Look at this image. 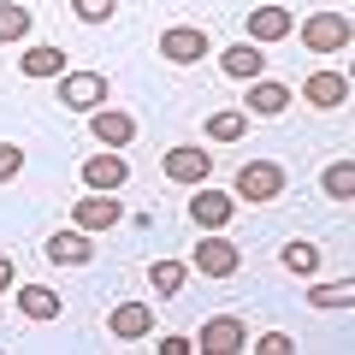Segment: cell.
I'll return each instance as SVG.
<instances>
[{
  "label": "cell",
  "instance_id": "obj_1",
  "mask_svg": "<svg viewBox=\"0 0 355 355\" xmlns=\"http://www.w3.org/2000/svg\"><path fill=\"white\" fill-rule=\"evenodd\" d=\"M284 196V166L279 160H243L237 166V202H279Z\"/></svg>",
  "mask_w": 355,
  "mask_h": 355
},
{
  "label": "cell",
  "instance_id": "obj_2",
  "mask_svg": "<svg viewBox=\"0 0 355 355\" xmlns=\"http://www.w3.org/2000/svg\"><path fill=\"white\" fill-rule=\"evenodd\" d=\"M349 42H355V30L343 12H308L302 18V48L308 53H343Z\"/></svg>",
  "mask_w": 355,
  "mask_h": 355
},
{
  "label": "cell",
  "instance_id": "obj_3",
  "mask_svg": "<svg viewBox=\"0 0 355 355\" xmlns=\"http://www.w3.org/2000/svg\"><path fill=\"white\" fill-rule=\"evenodd\" d=\"M107 71H65L60 77V107H77V113H95V107H107Z\"/></svg>",
  "mask_w": 355,
  "mask_h": 355
},
{
  "label": "cell",
  "instance_id": "obj_4",
  "mask_svg": "<svg viewBox=\"0 0 355 355\" xmlns=\"http://www.w3.org/2000/svg\"><path fill=\"white\" fill-rule=\"evenodd\" d=\"M207 53H214V42H207L202 24H172V30H160V60L196 65V60H207Z\"/></svg>",
  "mask_w": 355,
  "mask_h": 355
},
{
  "label": "cell",
  "instance_id": "obj_5",
  "mask_svg": "<svg viewBox=\"0 0 355 355\" xmlns=\"http://www.w3.org/2000/svg\"><path fill=\"white\" fill-rule=\"evenodd\" d=\"M190 266L202 272V279H237V266H243V249L231 237H202V249L190 254Z\"/></svg>",
  "mask_w": 355,
  "mask_h": 355
},
{
  "label": "cell",
  "instance_id": "obj_6",
  "mask_svg": "<svg viewBox=\"0 0 355 355\" xmlns=\"http://www.w3.org/2000/svg\"><path fill=\"white\" fill-rule=\"evenodd\" d=\"M190 219L202 231H225L231 219H237V196H225V190H207V184H196V196H190Z\"/></svg>",
  "mask_w": 355,
  "mask_h": 355
},
{
  "label": "cell",
  "instance_id": "obj_7",
  "mask_svg": "<svg viewBox=\"0 0 355 355\" xmlns=\"http://www.w3.org/2000/svg\"><path fill=\"white\" fill-rule=\"evenodd\" d=\"M166 178L172 184H207L214 178V154H202L196 142H178V148H166Z\"/></svg>",
  "mask_w": 355,
  "mask_h": 355
},
{
  "label": "cell",
  "instance_id": "obj_8",
  "mask_svg": "<svg viewBox=\"0 0 355 355\" xmlns=\"http://www.w3.org/2000/svg\"><path fill=\"white\" fill-rule=\"evenodd\" d=\"M196 349H202V355H237V349H249V326L231 320V314H219V320H207V326H202Z\"/></svg>",
  "mask_w": 355,
  "mask_h": 355
},
{
  "label": "cell",
  "instance_id": "obj_9",
  "mask_svg": "<svg viewBox=\"0 0 355 355\" xmlns=\"http://www.w3.org/2000/svg\"><path fill=\"white\" fill-rule=\"evenodd\" d=\"M89 137L101 142V148H130L137 119H130L125 107H95V113H89Z\"/></svg>",
  "mask_w": 355,
  "mask_h": 355
},
{
  "label": "cell",
  "instance_id": "obj_10",
  "mask_svg": "<svg viewBox=\"0 0 355 355\" xmlns=\"http://www.w3.org/2000/svg\"><path fill=\"white\" fill-rule=\"evenodd\" d=\"M71 219H77L83 231H113L119 219H125V207L113 202V190H89L83 202H71Z\"/></svg>",
  "mask_w": 355,
  "mask_h": 355
},
{
  "label": "cell",
  "instance_id": "obj_11",
  "mask_svg": "<svg viewBox=\"0 0 355 355\" xmlns=\"http://www.w3.org/2000/svg\"><path fill=\"white\" fill-rule=\"evenodd\" d=\"M107 331H113L119 343H142V338H154V308H148V302H119L113 314H107Z\"/></svg>",
  "mask_w": 355,
  "mask_h": 355
},
{
  "label": "cell",
  "instance_id": "obj_12",
  "mask_svg": "<svg viewBox=\"0 0 355 355\" xmlns=\"http://www.w3.org/2000/svg\"><path fill=\"white\" fill-rule=\"evenodd\" d=\"M42 254H48L53 266H89V261H95V243H89V231L77 225V231H53Z\"/></svg>",
  "mask_w": 355,
  "mask_h": 355
},
{
  "label": "cell",
  "instance_id": "obj_13",
  "mask_svg": "<svg viewBox=\"0 0 355 355\" xmlns=\"http://www.w3.org/2000/svg\"><path fill=\"white\" fill-rule=\"evenodd\" d=\"M125 178H130V166H125L119 148L89 154V160H83V184H89V190H125Z\"/></svg>",
  "mask_w": 355,
  "mask_h": 355
},
{
  "label": "cell",
  "instance_id": "obj_14",
  "mask_svg": "<svg viewBox=\"0 0 355 355\" xmlns=\"http://www.w3.org/2000/svg\"><path fill=\"white\" fill-rule=\"evenodd\" d=\"M296 30L291 6H254L249 12V42H261V48H272V42H284Z\"/></svg>",
  "mask_w": 355,
  "mask_h": 355
},
{
  "label": "cell",
  "instance_id": "obj_15",
  "mask_svg": "<svg viewBox=\"0 0 355 355\" xmlns=\"http://www.w3.org/2000/svg\"><path fill=\"white\" fill-rule=\"evenodd\" d=\"M219 71H225V77H237V83H254V77L266 71L261 42H231V48L219 53Z\"/></svg>",
  "mask_w": 355,
  "mask_h": 355
},
{
  "label": "cell",
  "instance_id": "obj_16",
  "mask_svg": "<svg viewBox=\"0 0 355 355\" xmlns=\"http://www.w3.org/2000/svg\"><path fill=\"white\" fill-rule=\"evenodd\" d=\"M302 101L308 107H343L349 101V77L343 71H308L302 77Z\"/></svg>",
  "mask_w": 355,
  "mask_h": 355
},
{
  "label": "cell",
  "instance_id": "obj_17",
  "mask_svg": "<svg viewBox=\"0 0 355 355\" xmlns=\"http://www.w3.org/2000/svg\"><path fill=\"white\" fill-rule=\"evenodd\" d=\"M12 302H18V314L36 320V326H48V320H60V314H65V296H60V291H48V284H24Z\"/></svg>",
  "mask_w": 355,
  "mask_h": 355
},
{
  "label": "cell",
  "instance_id": "obj_18",
  "mask_svg": "<svg viewBox=\"0 0 355 355\" xmlns=\"http://www.w3.org/2000/svg\"><path fill=\"white\" fill-rule=\"evenodd\" d=\"M18 71H24V77H36V83H48V77H65V53L53 48V42H36V48H24Z\"/></svg>",
  "mask_w": 355,
  "mask_h": 355
},
{
  "label": "cell",
  "instance_id": "obj_19",
  "mask_svg": "<svg viewBox=\"0 0 355 355\" xmlns=\"http://www.w3.org/2000/svg\"><path fill=\"white\" fill-rule=\"evenodd\" d=\"M243 107H249L254 119H279L284 107H291V89H284V83H266V77H254V83H249V101H243Z\"/></svg>",
  "mask_w": 355,
  "mask_h": 355
},
{
  "label": "cell",
  "instance_id": "obj_20",
  "mask_svg": "<svg viewBox=\"0 0 355 355\" xmlns=\"http://www.w3.org/2000/svg\"><path fill=\"white\" fill-rule=\"evenodd\" d=\"M320 190H326V202H355V160H331L320 172Z\"/></svg>",
  "mask_w": 355,
  "mask_h": 355
},
{
  "label": "cell",
  "instance_id": "obj_21",
  "mask_svg": "<svg viewBox=\"0 0 355 355\" xmlns=\"http://www.w3.org/2000/svg\"><path fill=\"white\" fill-rule=\"evenodd\" d=\"M243 130H249V107H219L207 119V142H237Z\"/></svg>",
  "mask_w": 355,
  "mask_h": 355
},
{
  "label": "cell",
  "instance_id": "obj_22",
  "mask_svg": "<svg viewBox=\"0 0 355 355\" xmlns=\"http://www.w3.org/2000/svg\"><path fill=\"white\" fill-rule=\"evenodd\" d=\"M308 308H355V279H331V284H314L308 291Z\"/></svg>",
  "mask_w": 355,
  "mask_h": 355
},
{
  "label": "cell",
  "instance_id": "obj_23",
  "mask_svg": "<svg viewBox=\"0 0 355 355\" xmlns=\"http://www.w3.org/2000/svg\"><path fill=\"white\" fill-rule=\"evenodd\" d=\"M184 279H190V266H184V261H154L148 266V291L154 296H178V291H184Z\"/></svg>",
  "mask_w": 355,
  "mask_h": 355
},
{
  "label": "cell",
  "instance_id": "obj_24",
  "mask_svg": "<svg viewBox=\"0 0 355 355\" xmlns=\"http://www.w3.org/2000/svg\"><path fill=\"white\" fill-rule=\"evenodd\" d=\"M279 261H284V272H296V279H314V272H320V249H314V243H284Z\"/></svg>",
  "mask_w": 355,
  "mask_h": 355
},
{
  "label": "cell",
  "instance_id": "obj_25",
  "mask_svg": "<svg viewBox=\"0 0 355 355\" xmlns=\"http://www.w3.org/2000/svg\"><path fill=\"white\" fill-rule=\"evenodd\" d=\"M24 36H30V6L0 0V42H24Z\"/></svg>",
  "mask_w": 355,
  "mask_h": 355
},
{
  "label": "cell",
  "instance_id": "obj_26",
  "mask_svg": "<svg viewBox=\"0 0 355 355\" xmlns=\"http://www.w3.org/2000/svg\"><path fill=\"white\" fill-rule=\"evenodd\" d=\"M71 12L83 18V24H107V18L119 12V0H71Z\"/></svg>",
  "mask_w": 355,
  "mask_h": 355
},
{
  "label": "cell",
  "instance_id": "obj_27",
  "mask_svg": "<svg viewBox=\"0 0 355 355\" xmlns=\"http://www.w3.org/2000/svg\"><path fill=\"white\" fill-rule=\"evenodd\" d=\"M18 172H24V148L18 142H0V184H12Z\"/></svg>",
  "mask_w": 355,
  "mask_h": 355
},
{
  "label": "cell",
  "instance_id": "obj_28",
  "mask_svg": "<svg viewBox=\"0 0 355 355\" xmlns=\"http://www.w3.org/2000/svg\"><path fill=\"white\" fill-rule=\"evenodd\" d=\"M254 349H261V355H291L296 343L284 338V331H266V338H254Z\"/></svg>",
  "mask_w": 355,
  "mask_h": 355
},
{
  "label": "cell",
  "instance_id": "obj_29",
  "mask_svg": "<svg viewBox=\"0 0 355 355\" xmlns=\"http://www.w3.org/2000/svg\"><path fill=\"white\" fill-rule=\"evenodd\" d=\"M154 349H160V355H196V338H178V331H166Z\"/></svg>",
  "mask_w": 355,
  "mask_h": 355
},
{
  "label": "cell",
  "instance_id": "obj_30",
  "mask_svg": "<svg viewBox=\"0 0 355 355\" xmlns=\"http://www.w3.org/2000/svg\"><path fill=\"white\" fill-rule=\"evenodd\" d=\"M6 291H12V254L0 249V296H6Z\"/></svg>",
  "mask_w": 355,
  "mask_h": 355
}]
</instances>
